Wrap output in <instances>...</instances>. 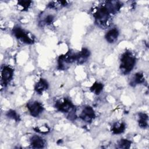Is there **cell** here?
Segmentation results:
<instances>
[{
    "instance_id": "obj_1",
    "label": "cell",
    "mask_w": 149,
    "mask_h": 149,
    "mask_svg": "<svg viewBox=\"0 0 149 149\" xmlns=\"http://www.w3.org/2000/svg\"><path fill=\"white\" fill-rule=\"evenodd\" d=\"M111 15V13L104 3L96 7L93 13L95 24L102 28L108 26Z\"/></svg>"
},
{
    "instance_id": "obj_2",
    "label": "cell",
    "mask_w": 149,
    "mask_h": 149,
    "mask_svg": "<svg viewBox=\"0 0 149 149\" xmlns=\"http://www.w3.org/2000/svg\"><path fill=\"white\" fill-rule=\"evenodd\" d=\"M136 62V56L130 51L125 52L121 56L119 68L123 74L129 73L134 68Z\"/></svg>"
},
{
    "instance_id": "obj_3",
    "label": "cell",
    "mask_w": 149,
    "mask_h": 149,
    "mask_svg": "<svg viewBox=\"0 0 149 149\" xmlns=\"http://www.w3.org/2000/svg\"><path fill=\"white\" fill-rule=\"evenodd\" d=\"M76 53L69 50L65 54L61 55L58 59V69L61 70H66L69 65L76 62Z\"/></svg>"
},
{
    "instance_id": "obj_4",
    "label": "cell",
    "mask_w": 149,
    "mask_h": 149,
    "mask_svg": "<svg viewBox=\"0 0 149 149\" xmlns=\"http://www.w3.org/2000/svg\"><path fill=\"white\" fill-rule=\"evenodd\" d=\"M12 33L15 37L26 44H32L34 42L33 37L29 36V33L19 26H15L12 29Z\"/></svg>"
},
{
    "instance_id": "obj_5",
    "label": "cell",
    "mask_w": 149,
    "mask_h": 149,
    "mask_svg": "<svg viewBox=\"0 0 149 149\" xmlns=\"http://www.w3.org/2000/svg\"><path fill=\"white\" fill-rule=\"evenodd\" d=\"M14 70L9 65H3L1 68V86H6L12 80Z\"/></svg>"
},
{
    "instance_id": "obj_6",
    "label": "cell",
    "mask_w": 149,
    "mask_h": 149,
    "mask_svg": "<svg viewBox=\"0 0 149 149\" xmlns=\"http://www.w3.org/2000/svg\"><path fill=\"white\" fill-rule=\"evenodd\" d=\"M55 108L58 111L65 113L70 112L74 109L73 103L68 98L57 101L55 103Z\"/></svg>"
},
{
    "instance_id": "obj_7",
    "label": "cell",
    "mask_w": 149,
    "mask_h": 149,
    "mask_svg": "<svg viewBox=\"0 0 149 149\" xmlns=\"http://www.w3.org/2000/svg\"><path fill=\"white\" fill-rule=\"evenodd\" d=\"M27 108L30 115L33 117L38 116L44 110L42 104L37 101L29 102L27 104Z\"/></svg>"
},
{
    "instance_id": "obj_8",
    "label": "cell",
    "mask_w": 149,
    "mask_h": 149,
    "mask_svg": "<svg viewBox=\"0 0 149 149\" xmlns=\"http://www.w3.org/2000/svg\"><path fill=\"white\" fill-rule=\"evenodd\" d=\"M79 118L83 121L90 123L95 118V114L93 108L90 106H86L79 115Z\"/></svg>"
},
{
    "instance_id": "obj_9",
    "label": "cell",
    "mask_w": 149,
    "mask_h": 149,
    "mask_svg": "<svg viewBox=\"0 0 149 149\" xmlns=\"http://www.w3.org/2000/svg\"><path fill=\"white\" fill-rule=\"evenodd\" d=\"M104 3L112 15L118 13L123 6L122 2L118 1H107Z\"/></svg>"
},
{
    "instance_id": "obj_10",
    "label": "cell",
    "mask_w": 149,
    "mask_h": 149,
    "mask_svg": "<svg viewBox=\"0 0 149 149\" xmlns=\"http://www.w3.org/2000/svg\"><path fill=\"white\" fill-rule=\"evenodd\" d=\"M90 55V51L86 48H83L81 50L76 53V62L77 65H81L85 63Z\"/></svg>"
},
{
    "instance_id": "obj_11",
    "label": "cell",
    "mask_w": 149,
    "mask_h": 149,
    "mask_svg": "<svg viewBox=\"0 0 149 149\" xmlns=\"http://www.w3.org/2000/svg\"><path fill=\"white\" fill-rule=\"evenodd\" d=\"M30 145L34 148H42L45 147V141L40 136L37 135L33 136L30 140Z\"/></svg>"
},
{
    "instance_id": "obj_12",
    "label": "cell",
    "mask_w": 149,
    "mask_h": 149,
    "mask_svg": "<svg viewBox=\"0 0 149 149\" xmlns=\"http://www.w3.org/2000/svg\"><path fill=\"white\" fill-rule=\"evenodd\" d=\"M119 31L116 28H113L109 30L105 35V38L109 43H115L118 38Z\"/></svg>"
},
{
    "instance_id": "obj_13",
    "label": "cell",
    "mask_w": 149,
    "mask_h": 149,
    "mask_svg": "<svg viewBox=\"0 0 149 149\" xmlns=\"http://www.w3.org/2000/svg\"><path fill=\"white\" fill-rule=\"evenodd\" d=\"M48 83L44 79H40L34 86V90L38 94H42V93L48 89Z\"/></svg>"
},
{
    "instance_id": "obj_14",
    "label": "cell",
    "mask_w": 149,
    "mask_h": 149,
    "mask_svg": "<svg viewBox=\"0 0 149 149\" xmlns=\"http://www.w3.org/2000/svg\"><path fill=\"white\" fill-rule=\"evenodd\" d=\"M126 129V125L124 122H115L111 127V132L114 134H119L123 133Z\"/></svg>"
},
{
    "instance_id": "obj_15",
    "label": "cell",
    "mask_w": 149,
    "mask_h": 149,
    "mask_svg": "<svg viewBox=\"0 0 149 149\" xmlns=\"http://www.w3.org/2000/svg\"><path fill=\"white\" fill-rule=\"evenodd\" d=\"M144 81V77L141 72H138L134 74V76L132 77L130 82V85L131 86H136L137 84H140Z\"/></svg>"
},
{
    "instance_id": "obj_16",
    "label": "cell",
    "mask_w": 149,
    "mask_h": 149,
    "mask_svg": "<svg viewBox=\"0 0 149 149\" xmlns=\"http://www.w3.org/2000/svg\"><path fill=\"white\" fill-rule=\"evenodd\" d=\"M139 125L141 128H146L148 126V115L146 113H139Z\"/></svg>"
},
{
    "instance_id": "obj_17",
    "label": "cell",
    "mask_w": 149,
    "mask_h": 149,
    "mask_svg": "<svg viewBox=\"0 0 149 149\" xmlns=\"http://www.w3.org/2000/svg\"><path fill=\"white\" fill-rule=\"evenodd\" d=\"M104 86L101 83L95 81L90 87V91L96 95H98L103 90Z\"/></svg>"
},
{
    "instance_id": "obj_18",
    "label": "cell",
    "mask_w": 149,
    "mask_h": 149,
    "mask_svg": "<svg viewBox=\"0 0 149 149\" xmlns=\"http://www.w3.org/2000/svg\"><path fill=\"white\" fill-rule=\"evenodd\" d=\"M31 2V1H19L17 2V6L20 10L24 11L29 8Z\"/></svg>"
},
{
    "instance_id": "obj_19",
    "label": "cell",
    "mask_w": 149,
    "mask_h": 149,
    "mask_svg": "<svg viewBox=\"0 0 149 149\" xmlns=\"http://www.w3.org/2000/svg\"><path fill=\"white\" fill-rule=\"evenodd\" d=\"M132 142L125 139H122L118 142V148H129L131 146Z\"/></svg>"
},
{
    "instance_id": "obj_20",
    "label": "cell",
    "mask_w": 149,
    "mask_h": 149,
    "mask_svg": "<svg viewBox=\"0 0 149 149\" xmlns=\"http://www.w3.org/2000/svg\"><path fill=\"white\" fill-rule=\"evenodd\" d=\"M6 115L8 118H9L10 119H12L15 120L16 122H18L20 120L19 115L17 113V112L15 110H13V109L9 110L7 112V113H6Z\"/></svg>"
},
{
    "instance_id": "obj_21",
    "label": "cell",
    "mask_w": 149,
    "mask_h": 149,
    "mask_svg": "<svg viewBox=\"0 0 149 149\" xmlns=\"http://www.w3.org/2000/svg\"><path fill=\"white\" fill-rule=\"evenodd\" d=\"M54 20V16L52 15H48L44 17V19L40 22V23L42 24V26L44 25H49L52 23Z\"/></svg>"
},
{
    "instance_id": "obj_22",
    "label": "cell",
    "mask_w": 149,
    "mask_h": 149,
    "mask_svg": "<svg viewBox=\"0 0 149 149\" xmlns=\"http://www.w3.org/2000/svg\"><path fill=\"white\" fill-rule=\"evenodd\" d=\"M36 132H37L40 133L46 134L49 132V128L47 126H42V127H35L34 128Z\"/></svg>"
}]
</instances>
